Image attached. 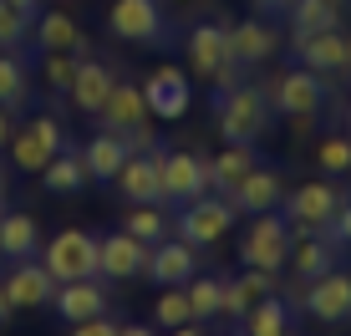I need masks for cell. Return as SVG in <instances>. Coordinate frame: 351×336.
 Instances as JSON below:
<instances>
[{"label":"cell","mask_w":351,"mask_h":336,"mask_svg":"<svg viewBox=\"0 0 351 336\" xmlns=\"http://www.w3.org/2000/svg\"><path fill=\"white\" fill-rule=\"evenodd\" d=\"M184 51H189V77L209 82L214 71L229 62V26L224 21H199V26L184 36Z\"/></svg>","instance_id":"cell-17"},{"label":"cell","mask_w":351,"mask_h":336,"mask_svg":"<svg viewBox=\"0 0 351 336\" xmlns=\"http://www.w3.org/2000/svg\"><path fill=\"white\" fill-rule=\"evenodd\" d=\"M148 123V102H143V87L138 82H117L112 97H107V107L97 112V128H107V133H132V128Z\"/></svg>","instance_id":"cell-25"},{"label":"cell","mask_w":351,"mask_h":336,"mask_svg":"<svg viewBox=\"0 0 351 336\" xmlns=\"http://www.w3.org/2000/svg\"><path fill=\"white\" fill-rule=\"evenodd\" d=\"M280 51V31L270 26L265 16H245L229 26V62L234 67H260Z\"/></svg>","instance_id":"cell-21"},{"label":"cell","mask_w":351,"mask_h":336,"mask_svg":"<svg viewBox=\"0 0 351 336\" xmlns=\"http://www.w3.org/2000/svg\"><path fill=\"white\" fill-rule=\"evenodd\" d=\"M290 46H295V62L321 71L326 82L351 71V31L346 26H331V31H316V36H290Z\"/></svg>","instance_id":"cell-12"},{"label":"cell","mask_w":351,"mask_h":336,"mask_svg":"<svg viewBox=\"0 0 351 336\" xmlns=\"http://www.w3.org/2000/svg\"><path fill=\"white\" fill-rule=\"evenodd\" d=\"M285 10H290V0H250V16H265V21L285 16Z\"/></svg>","instance_id":"cell-40"},{"label":"cell","mask_w":351,"mask_h":336,"mask_svg":"<svg viewBox=\"0 0 351 336\" xmlns=\"http://www.w3.org/2000/svg\"><path fill=\"white\" fill-rule=\"evenodd\" d=\"M341 112H346V133H351V97H346V107H341Z\"/></svg>","instance_id":"cell-46"},{"label":"cell","mask_w":351,"mask_h":336,"mask_svg":"<svg viewBox=\"0 0 351 336\" xmlns=\"http://www.w3.org/2000/svg\"><path fill=\"white\" fill-rule=\"evenodd\" d=\"M214 117H219V138L224 143H260L275 123V102L260 82H239L234 92H224L214 102Z\"/></svg>","instance_id":"cell-1"},{"label":"cell","mask_w":351,"mask_h":336,"mask_svg":"<svg viewBox=\"0 0 351 336\" xmlns=\"http://www.w3.org/2000/svg\"><path fill=\"white\" fill-rule=\"evenodd\" d=\"M31 46L41 56H51V51H77V56H87L92 46H87V31L77 26V16H66V10H41V16L31 21Z\"/></svg>","instance_id":"cell-23"},{"label":"cell","mask_w":351,"mask_h":336,"mask_svg":"<svg viewBox=\"0 0 351 336\" xmlns=\"http://www.w3.org/2000/svg\"><path fill=\"white\" fill-rule=\"evenodd\" d=\"M107 280L102 275H87V280H62L56 285V296H51V311L66 321V326H77V321H87V316H102L107 311Z\"/></svg>","instance_id":"cell-22"},{"label":"cell","mask_w":351,"mask_h":336,"mask_svg":"<svg viewBox=\"0 0 351 336\" xmlns=\"http://www.w3.org/2000/svg\"><path fill=\"white\" fill-rule=\"evenodd\" d=\"M128 138L123 133H107V128H97V133L87 138V148H82V158H87V173L92 178H102V184H112L117 178V168L128 163Z\"/></svg>","instance_id":"cell-27"},{"label":"cell","mask_w":351,"mask_h":336,"mask_svg":"<svg viewBox=\"0 0 351 336\" xmlns=\"http://www.w3.org/2000/svg\"><path fill=\"white\" fill-rule=\"evenodd\" d=\"M0 285H5V296H10L16 311H41V306H51V296H56V280H51V270H46L41 260H5Z\"/></svg>","instance_id":"cell-14"},{"label":"cell","mask_w":351,"mask_h":336,"mask_svg":"<svg viewBox=\"0 0 351 336\" xmlns=\"http://www.w3.org/2000/svg\"><path fill=\"white\" fill-rule=\"evenodd\" d=\"M341 265V245H336L326 230H295V245H290V275L295 280H321L326 270Z\"/></svg>","instance_id":"cell-19"},{"label":"cell","mask_w":351,"mask_h":336,"mask_svg":"<svg viewBox=\"0 0 351 336\" xmlns=\"http://www.w3.org/2000/svg\"><path fill=\"white\" fill-rule=\"evenodd\" d=\"M300 311L321 326H346L351 321V270H326L321 280H306L300 291Z\"/></svg>","instance_id":"cell-10"},{"label":"cell","mask_w":351,"mask_h":336,"mask_svg":"<svg viewBox=\"0 0 351 336\" xmlns=\"http://www.w3.org/2000/svg\"><path fill=\"white\" fill-rule=\"evenodd\" d=\"M41 260L51 270V280H87V275H102L97 270V235L92 230H56L51 239L41 245Z\"/></svg>","instance_id":"cell-5"},{"label":"cell","mask_w":351,"mask_h":336,"mask_svg":"<svg viewBox=\"0 0 351 336\" xmlns=\"http://www.w3.org/2000/svg\"><path fill=\"white\" fill-rule=\"evenodd\" d=\"M184 321H193L189 291H184V285H163V291H158V301H153V326L173 331V326H184Z\"/></svg>","instance_id":"cell-34"},{"label":"cell","mask_w":351,"mask_h":336,"mask_svg":"<svg viewBox=\"0 0 351 336\" xmlns=\"http://www.w3.org/2000/svg\"><path fill=\"white\" fill-rule=\"evenodd\" d=\"M10 138H16V107H0V153L10 148Z\"/></svg>","instance_id":"cell-41"},{"label":"cell","mask_w":351,"mask_h":336,"mask_svg":"<svg viewBox=\"0 0 351 336\" xmlns=\"http://www.w3.org/2000/svg\"><path fill=\"white\" fill-rule=\"evenodd\" d=\"M117 336H153V326H148V321H123Z\"/></svg>","instance_id":"cell-42"},{"label":"cell","mask_w":351,"mask_h":336,"mask_svg":"<svg viewBox=\"0 0 351 336\" xmlns=\"http://www.w3.org/2000/svg\"><path fill=\"white\" fill-rule=\"evenodd\" d=\"M168 336H209V331H204V321H184V326H173Z\"/></svg>","instance_id":"cell-43"},{"label":"cell","mask_w":351,"mask_h":336,"mask_svg":"<svg viewBox=\"0 0 351 336\" xmlns=\"http://www.w3.org/2000/svg\"><path fill=\"white\" fill-rule=\"evenodd\" d=\"M107 36H117L128 46H163L168 41L163 0H112L107 5Z\"/></svg>","instance_id":"cell-4"},{"label":"cell","mask_w":351,"mask_h":336,"mask_svg":"<svg viewBox=\"0 0 351 336\" xmlns=\"http://www.w3.org/2000/svg\"><path fill=\"white\" fill-rule=\"evenodd\" d=\"M138 87H143V102H148V117H158V123H178V117L189 112V102H193L189 67H173V62L153 67Z\"/></svg>","instance_id":"cell-8"},{"label":"cell","mask_w":351,"mask_h":336,"mask_svg":"<svg viewBox=\"0 0 351 336\" xmlns=\"http://www.w3.org/2000/svg\"><path fill=\"white\" fill-rule=\"evenodd\" d=\"M112 87H117L112 67L97 62V56L87 51V56L77 62V77H71V87H66V102L77 107L82 117H97V112L107 107V97H112Z\"/></svg>","instance_id":"cell-20"},{"label":"cell","mask_w":351,"mask_h":336,"mask_svg":"<svg viewBox=\"0 0 351 336\" xmlns=\"http://www.w3.org/2000/svg\"><path fill=\"white\" fill-rule=\"evenodd\" d=\"M123 230L143 245H158V239L173 235V214H168V204H128Z\"/></svg>","instance_id":"cell-30"},{"label":"cell","mask_w":351,"mask_h":336,"mask_svg":"<svg viewBox=\"0 0 351 336\" xmlns=\"http://www.w3.org/2000/svg\"><path fill=\"white\" fill-rule=\"evenodd\" d=\"M5 194H10V178H5V168H0V209H5Z\"/></svg>","instance_id":"cell-45"},{"label":"cell","mask_w":351,"mask_h":336,"mask_svg":"<svg viewBox=\"0 0 351 336\" xmlns=\"http://www.w3.org/2000/svg\"><path fill=\"white\" fill-rule=\"evenodd\" d=\"M275 291H280V275H275V270H255V265H245V275L224 280V306H219V316L245 321V316H250V306L265 301V296H275Z\"/></svg>","instance_id":"cell-24"},{"label":"cell","mask_w":351,"mask_h":336,"mask_svg":"<svg viewBox=\"0 0 351 336\" xmlns=\"http://www.w3.org/2000/svg\"><path fill=\"white\" fill-rule=\"evenodd\" d=\"M250 168H260L255 143H224V148L209 158V178H214V189H229V184H239Z\"/></svg>","instance_id":"cell-31"},{"label":"cell","mask_w":351,"mask_h":336,"mask_svg":"<svg viewBox=\"0 0 351 336\" xmlns=\"http://www.w3.org/2000/svg\"><path fill=\"white\" fill-rule=\"evenodd\" d=\"M219 194L234 204V214H270V209H280V199H285V173L280 168H270V163H260V168H250L239 184H229L219 189Z\"/></svg>","instance_id":"cell-13"},{"label":"cell","mask_w":351,"mask_h":336,"mask_svg":"<svg viewBox=\"0 0 351 336\" xmlns=\"http://www.w3.org/2000/svg\"><path fill=\"white\" fill-rule=\"evenodd\" d=\"M326 235H331V239H336L341 250H351V199L341 204V209H336V219L326 224Z\"/></svg>","instance_id":"cell-39"},{"label":"cell","mask_w":351,"mask_h":336,"mask_svg":"<svg viewBox=\"0 0 351 336\" xmlns=\"http://www.w3.org/2000/svg\"><path fill=\"white\" fill-rule=\"evenodd\" d=\"M41 255V219L26 209L0 214V260H36Z\"/></svg>","instance_id":"cell-26"},{"label":"cell","mask_w":351,"mask_h":336,"mask_svg":"<svg viewBox=\"0 0 351 336\" xmlns=\"http://www.w3.org/2000/svg\"><path fill=\"white\" fill-rule=\"evenodd\" d=\"M26 92H31L26 67H21L16 51H5V56H0V107H21V102H26Z\"/></svg>","instance_id":"cell-35"},{"label":"cell","mask_w":351,"mask_h":336,"mask_svg":"<svg viewBox=\"0 0 351 336\" xmlns=\"http://www.w3.org/2000/svg\"><path fill=\"white\" fill-rule=\"evenodd\" d=\"M77 62H82L77 51H51V56H41V77H46V87H51L56 97H66L71 77H77Z\"/></svg>","instance_id":"cell-37"},{"label":"cell","mask_w":351,"mask_h":336,"mask_svg":"<svg viewBox=\"0 0 351 336\" xmlns=\"http://www.w3.org/2000/svg\"><path fill=\"white\" fill-rule=\"evenodd\" d=\"M316 173L321 178H346L351 173V133H331L316 143Z\"/></svg>","instance_id":"cell-33"},{"label":"cell","mask_w":351,"mask_h":336,"mask_svg":"<svg viewBox=\"0 0 351 336\" xmlns=\"http://www.w3.org/2000/svg\"><path fill=\"white\" fill-rule=\"evenodd\" d=\"M31 21L26 10H16L10 0H0V51H21V46L31 41Z\"/></svg>","instance_id":"cell-36"},{"label":"cell","mask_w":351,"mask_h":336,"mask_svg":"<svg viewBox=\"0 0 351 336\" xmlns=\"http://www.w3.org/2000/svg\"><path fill=\"white\" fill-rule=\"evenodd\" d=\"M265 92H270V102H275V112H280V117H321L326 112V97H331L326 77H321V71H311V67L275 71V82Z\"/></svg>","instance_id":"cell-3"},{"label":"cell","mask_w":351,"mask_h":336,"mask_svg":"<svg viewBox=\"0 0 351 336\" xmlns=\"http://www.w3.org/2000/svg\"><path fill=\"white\" fill-rule=\"evenodd\" d=\"M0 214H5V209H0Z\"/></svg>","instance_id":"cell-49"},{"label":"cell","mask_w":351,"mask_h":336,"mask_svg":"<svg viewBox=\"0 0 351 336\" xmlns=\"http://www.w3.org/2000/svg\"><path fill=\"white\" fill-rule=\"evenodd\" d=\"M341 204H346V194L331 178H311V184H300V189H285L280 214L290 219V230H326Z\"/></svg>","instance_id":"cell-7"},{"label":"cell","mask_w":351,"mask_h":336,"mask_svg":"<svg viewBox=\"0 0 351 336\" xmlns=\"http://www.w3.org/2000/svg\"><path fill=\"white\" fill-rule=\"evenodd\" d=\"M163 153H168V148H153V153H128V163L117 168V178H112L117 199H123V204H163V178H158Z\"/></svg>","instance_id":"cell-15"},{"label":"cell","mask_w":351,"mask_h":336,"mask_svg":"<svg viewBox=\"0 0 351 336\" xmlns=\"http://www.w3.org/2000/svg\"><path fill=\"white\" fill-rule=\"evenodd\" d=\"M229 336H245V331H229Z\"/></svg>","instance_id":"cell-48"},{"label":"cell","mask_w":351,"mask_h":336,"mask_svg":"<svg viewBox=\"0 0 351 336\" xmlns=\"http://www.w3.org/2000/svg\"><path fill=\"white\" fill-rule=\"evenodd\" d=\"M158 178H163V204H173V209H184V204L204 199L214 189L209 158H199V153H163Z\"/></svg>","instance_id":"cell-11"},{"label":"cell","mask_w":351,"mask_h":336,"mask_svg":"<svg viewBox=\"0 0 351 336\" xmlns=\"http://www.w3.org/2000/svg\"><path fill=\"white\" fill-rule=\"evenodd\" d=\"M143 275H148L153 285H189L193 275H199V250L189 245V239L168 235L158 239V245H148V265H143Z\"/></svg>","instance_id":"cell-16"},{"label":"cell","mask_w":351,"mask_h":336,"mask_svg":"<svg viewBox=\"0 0 351 336\" xmlns=\"http://www.w3.org/2000/svg\"><path fill=\"white\" fill-rule=\"evenodd\" d=\"M168 5H204V0H168Z\"/></svg>","instance_id":"cell-47"},{"label":"cell","mask_w":351,"mask_h":336,"mask_svg":"<svg viewBox=\"0 0 351 336\" xmlns=\"http://www.w3.org/2000/svg\"><path fill=\"white\" fill-rule=\"evenodd\" d=\"M285 21H290V36L331 31V26H341V21H346V0H290Z\"/></svg>","instance_id":"cell-29"},{"label":"cell","mask_w":351,"mask_h":336,"mask_svg":"<svg viewBox=\"0 0 351 336\" xmlns=\"http://www.w3.org/2000/svg\"><path fill=\"white\" fill-rule=\"evenodd\" d=\"M290 245H295V230H290V219L280 209L250 214L245 235H239V260L255 265V270H275V275H280L290 265Z\"/></svg>","instance_id":"cell-2"},{"label":"cell","mask_w":351,"mask_h":336,"mask_svg":"<svg viewBox=\"0 0 351 336\" xmlns=\"http://www.w3.org/2000/svg\"><path fill=\"white\" fill-rule=\"evenodd\" d=\"M123 331V321H112L102 311V316H87V321H77V326H71V336H117Z\"/></svg>","instance_id":"cell-38"},{"label":"cell","mask_w":351,"mask_h":336,"mask_svg":"<svg viewBox=\"0 0 351 336\" xmlns=\"http://www.w3.org/2000/svg\"><path fill=\"white\" fill-rule=\"evenodd\" d=\"M184 291H189L193 321H214V316H219V306H224V275H193Z\"/></svg>","instance_id":"cell-32"},{"label":"cell","mask_w":351,"mask_h":336,"mask_svg":"<svg viewBox=\"0 0 351 336\" xmlns=\"http://www.w3.org/2000/svg\"><path fill=\"white\" fill-rule=\"evenodd\" d=\"M143 265H148V245L143 239H132L128 230L97 235V270H102V280H138Z\"/></svg>","instance_id":"cell-18"},{"label":"cell","mask_w":351,"mask_h":336,"mask_svg":"<svg viewBox=\"0 0 351 336\" xmlns=\"http://www.w3.org/2000/svg\"><path fill=\"white\" fill-rule=\"evenodd\" d=\"M62 148H66L62 123H56L51 112H41V117H31L26 128H16V138H10V163H16L21 173H41Z\"/></svg>","instance_id":"cell-9"},{"label":"cell","mask_w":351,"mask_h":336,"mask_svg":"<svg viewBox=\"0 0 351 336\" xmlns=\"http://www.w3.org/2000/svg\"><path fill=\"white\" fill-rule=\"evenodd\" d=\"M16 316V306H10V296H5V285H0V326H5V321Z\"/></svg>","instance_id":"cell-44"},{"label":"cell","mask_w":351,"mask_h":336,"mask_svg":"<svg viewBox=\"0 0 351 336\" xmlns=\"http://www.w3.org/2000/svg\"><path fill=\"white\" fill-rule=\"evenodd\" d=\"M234 204H229L219 189H209L204 199H193V204H184V209L173 214V235L178 239H189L193 250H204V245H214V239H224L229 230H234Z\"/></svg>","instance_id":"cell-6"},{"label":"cell","mask_w":351,"mask_h":336,"mask_svg":"<svg viewBox=\"0 0 351 336\" xmlns=\"http://www.w3.org/2000/svg\"><path fill=\"white\" fill-rule=\"evenodd\" d=\"M87 184H92V173H87V158H82L77 148H62L51 163L41 168V189H46V194H56V199L82 194Z\"/></svg>","instance_id":"cell-28"}]
</instances>
